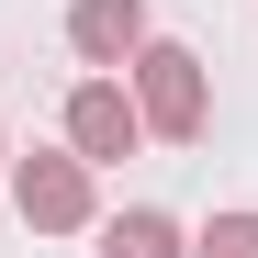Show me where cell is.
I'll return each instance as SVG.
<instances>
[{
  "instance_id": "1",
  "label": "cell",
  "mask_w": 258,
  "mask_h": 258,
  "mask_svg": "<svg viewBox=\"0 0 258 258\" xmlns=\"http://www.w3.org/2000/svg\"><path fill=\"white\" fill-rule=\"evenodd\" d=\"M12 202H23V225H45V236L90 225V157H34L12 180Z\"/></svg>"
},
{
  "instance_id": "2",
  "label": "cell",
  "mask_w": 258,
  "mask_h": 258,
  "mask_svg": "<svg viewBox=\"0 0 258 258\" xmlns=\"http://www.w3.org/2000/svg\"><path fill=\"white\" fill-rule=\"evenodd\" d=\"M135 68H146V101H135V112L157 123V135H202V68H191L180 45H146Z\"/></svg>"
},
{
  "instance_id": "3",
  "label": "cell",
  "mask_w": 258,
  "mask_h": 258,
  "mask_svg": "<svg viewBox=\"0 0 258 258\" xmlns=\"http://www.w3.org/2000/svg\"><path fill=\"white\" fill-rule=\"evenodd\" d=\"M135 135H146V112H135V101H123V90H112V79H90V90H79V101H68V146H79V157H90V168H101V157H123V146H135Z\"/></svg>"
},
{
  "instance_id": "4",
  "label": "cell",
  "mask_w": 258,
  "mask_h": 258,
  "mask_svg": "<svg viewBox=\"0 0 258 258\" xmlns=\"http://www.w3.org/2000/svg\"><path fill=\"white\" fill-rule=\"evenodd\" d=\"M68 34H79V56H90V68H112V56L146 34V0H79V12H68Z\"/></svg>"
},
{
  "instance_id": "5",
  "label": "cell",
  "mask_w": 258,
  "mask_h": 258,
  "mask_svg": "<svg viewBox=\"0 0 258 258\" xmlns=\"http://www.w3.org/2000/svg\"><path fill=\"white\" fill-rule=\"evenodd\" d=\"M101 258H180V225H168V213H112Z\"/></svg>"
},
{
  "instance_id": "6",
  "label": "cell",
  "mask_w": 258,
  "mask_h": 258,
  "mask_svg": "<svg viewBox=\"0 0 258 258\" xmlns=\"http://www.w3.org/2000/svg\"><path fill=\"white\" fill-rule=\"evenodd\" d=\"M202 258H258V213H213V225H202Z\"/></svg>"
}]
</instances>
